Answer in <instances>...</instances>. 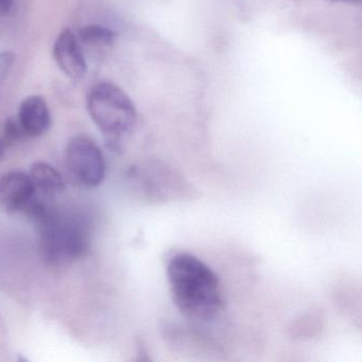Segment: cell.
<instances>
[{
    "label": "cell",
    "mask_w": 362,
    "mask_h": 362,
    "mask_svg": "<svg viewBox=\"0 0 362 362\" xmlns=\"http://www.w3.org/2000/svg\"><path fill=\"white\" fill-rule=\"evenodd\" d=\"M16 59V52L12 50L0 52V88H3L5 82L7 81L12 69H13Z\"/></svg>",
    "instance_id": "10"
},
{
    "label": "cell",
    "mask_w": 362,
    "mask_h": 362,
    "mask_svg": "<svg viewBox=\"0 0 362 362\" xmlns=\"http://www.w3.org/2000/svg\"><path fill=\"white\" fill-rule=\"evenodd\" d=\"M35 184L23 171H10L0 177V209L7 213L26 209L35 199Z\"/></svg>",
    "instance_id": "6"
},
{
    "label": "cell",
    "mask_w": 362,
    "mask_h": 362,
    "mask_svg": "<svg viewBox=\"0 0 362 362\" xmlns=\"http://www.w3.org/2000/svg\"><path fill=\"white\" fill-rule=\"evenodd\" d=\"M6 141H4V139H0V160H1V158L4 156V153H5L6 150Z\"/></svg>",
    "instance_id": "14"
},
{
    "label": "cell",
    "mask_w": 362,
    "mask_h": 362,
    "mask_svg": "<svg viewBox=\"0 0 362 362\" xmlns=\"http://www.w3.org/2000/svg\"><path fill=\"white\" fill-rule=\"evenodd\" d=\"M26 136L22 126L18 122V118H9L5 124V139L6 144L9 141H18L22 137Z\"/></svg>",
    "instance_id": "11"
},
{
    "label": "cell",
    "mask_w": 362,
    "mask_h": 362,
    "mask_svg": "<svg viewBox=\"0 0 362 362\" xmlns=\"http://www.w3.org/2000/svg\"><path fill=\"white\" fill-rule=\"evenodd\" d=\"M86 107L93 122L114 147H118L119 139L136 124L134 103L122 88L112 82L96 84L88 94Z\"/></svg>",
    "instance_id": "3"
},
{
    "label": "cell",
    "mask_w": 362,
    "mask_h": 362,
    "mask_svg": "<svg viewBox=\"0 0 362 362\" xmlns=\"http://www.w3.org/2000/svg\"><path fill=\"white\" fill-rule=\"evenodd\" d=\"M80 43L90 47H107L113 45L117 35L115 31L101 25H88L80 29L77 35Z\"/></svg>",
    "instance_id": "9"
},
{
    "label": "cell",
    "mask_w": 362,
    "mask_h": 362,
    "mask_svg": "<svg viewBox=\"0 0 362 362\" xmlns=\"http://www.w3.org/2000/svg\"><path fill=\"white\" fill-rule=\"evenodd\" d=\"M13 7V0H0V16H7Z\"/></svg>",
    "instance_id": "12"
},
{
    "label": "cell",
    "mask_w": 362,
    "mask_h": 362,
    "mask_svg": "<svg viewBox=\"0 0 362 362\" xmlns=\"http://www.w3.org/2000/svg\"><path fill=\"white\" fill-rule=\"evenodd\" d=\"M66 163L71 175L86 187H97L105 180V163L103 152L88 136L78 135L69 141Z\"/></svg>",
    "instance_id": "4"
},
{
    "label": "cell",
    "mask_w": 362,
    "mask_h": 362,
    "mask_svg": "<svg viewBox=\"0 0 362 362\" xmlns=\"http://www.w3.org/2000/svg\"><path fill=\"white\" fill-rule=\"evenodd\" d=\"M29 175L35 184V189L40 190L46 196H54L64 192V179L61 173L48 163H35L31 166Z\"/></svg>",
    "instance_id": "8"
},
{
    "label": "cell",
    "mask_w": 362,
    "mask_h": 362,
    "mask_svg": "<svg viewBox=\"0 0 362 362\" xmlns=\"http://www.w3.org/2000/svg\"><path fill=\"white\" fill-rule=\"evenodd\" d=\"M52 56L60 71L69 79L79 81L88 73V63L77 35L71 29L59 33L52 48Z\"/></svg>",
    "instance_id": "5"
},
{
    "label": "cell",
    "mask_w": 362,
    "mask_h": 362,
    "mask_svg": "<svg viewBox=\"0 0 362 362\" xmlns=\"http://www.w3.org/2000/svg\"><path fill=\"white\" fill-rule=\"evenodd\" d=\"M26 209L39 226L42 252L47 262L60 264L77 259L86 253L88 230L77 218L54 213L35 199Z\"/></svg>",
    "instance_id": "2"
},
{
    "label": "cell",
    "mask_w": 362,
    "mask_h": 362,
    "mask_svg": "<svg viewBox=\"0 0 362 362\" xmlns=\"http://www.w3.org/2000/svg\"><path fill=\"white\" fill-rule=\"evenodd\" d=\"M326 3L329 4H349V5L360 6L361 0H325Z\"/></svg>",
    "instance_id": "13"
},
{
    "label": "cell",
    "mask_w": 362,
    "mask_h": 362,
    "mask_svg": "<svg viewBox=\"0 0 362 362\" xmlns=\"http://www.w3.org/2000/svg\"><path fill=\"white\" fill-rule=\"evenodd\" d=\"M167 276L175 307L186 317L197 321L214 319L223 307V296L217 274L192 254L173 256Z\"/></svg>",
    "instance_id": "1"
},
{
    "label": "cell",
    "mask_w": 362,
    "mask_h": 362,
    "mask_svg": "<svg viewBox=\"0 0 362 362\" xmlns=\"http://www.w3.org/2000/svg\"><path fill=\"white\" fill-rule=\"evenodd\" d=\"M18 120L26 136L45 134L52 127V115L45 99L41 96L27 97L18 107Z\"/></svg>",
    "instance_id": "7"
}]
</instances>
